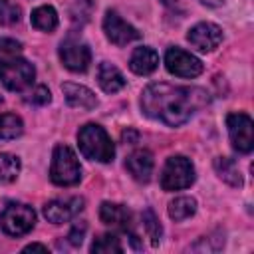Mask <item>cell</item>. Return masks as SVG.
I'll return each instance as SVG.
<instances>
[{
    "label": "cell",
    "mask_w": 254,
    "mask_h": 254,
    "mask_svg": "<svg viewBox=\"0 0 254 254\" xmlns=\"http://www.w3.org/2000/svg\"><path fill=\"white\" fill-rule=\"evenodd\" d=\"M210 101V95L202 87L149 83L141 93V109L147 117L161 121L169 127L187 123L200 107Z\"/></svg>",
    "instance_id": "cell-1"
},
{
    "label": "cell",
    "mask_w": 254,
    "mask_h": 254,
    "mask_svg": "<svg viewBox=\"0 0 254 254\" xmlns=\"http://www.w3.org/2000/svg\"><path fill=\"white\" fill-rule=\"evenodd\" d=\"M77 145L79 151L85 159L89 161H99V163H109L115 157V147L107 131L95 123H87L79 129L77 133Z\"/></svg>",
    "instance_id": "cell-2"
},
{
    "label": "cell",
    "mask_w": 254,
    "mask_h": 254,
    "mask_svg": "<svg viewBox=\"0 0 254 254\" xmlns=\"http://www.w3.org/2000/svg\"><path fill=\"white\" fill-rule=\"evenodd\" d=\"M50 179L58 187H71V185L79 183L81 165H79L75 153L67 145H56L54 155H52Z\"/></svg>",
    "instance_id": "cell-3"
},
{
    "label": "cell",
    "mask_w": 254,
    "mask_h": 254,
    "mask_svg": "<svg viewBox=\"0 0 254 254\" xmlns=\"http://www.w3.org/2000/svg\"><path fill=\"white\" fill-rule=\"evenodd\" d=\"M194 183V167L183 155H173L167 159L163 173H161V187L163 190H181L189 189Z\"/></svg>",
    "instance_id": "cell-4"
},
{
    "label": "cell",
    "mask_w": 254,
    "mask_h": 254,
    "mask_svg": "<svg viewBox=\"0 0 254 254\" xmlns=\"http://www.w3.org/2000/svg\"><path fill=\"white\" fill-rule=\"evenodd\" d=\"M36 77V69L30 62L22 58L0 60V83L10 91H24L32 85Z\"/></svg>",
    "instance_id": "cell-5"
},
{
    "label": "cell",
    "mask_w": 254,
    "mask_h": 254,
    "mask_svg": "<svg viewBox=\"0 0 254 254\" xmlns=\"http://www.w3.org/2000/svg\"><path fill=\"white\" fill-rule=\"evenodd\" d=\"M36 224V212L32 206L22 202H10L0 212V228L8 236H24Z\"/></svg>",
    "instance_id": "cell-6"
},
{
    "label": "cell",
    "mask_w": 254,
    "mask_h": 254,
    "mask_svg": "<svg viewBox=\"0 0 254 254\" xmlns=\"http://www.w3.org/2000/svg\"><path fill=\"white\" fill-rule=\"evenodd\" d=\"M226 127H228L232 147L238 153H250L252 147H254V123H252L250 115H246L242 111L228 113Z\"/></svg>",
    "instance_id": "cell-7"
},
{
    "label": "cell",
    "mask_w": 254,
    "mask_h": 254,
    "mask_svg": "<svg viewBox=\"0 0 254 254\" xmlns=\"http://www.w3.org/2000/svg\"><path fill=\"white\" fill-rule=\"evenodd\" d=\"M165 65H167L169 73H173L177 77H196L204 69V65L198 58H194L192 54H189L181 48H169L167 50Z\"/></svg>",
    "instance_id": "cell-8"
},
{
    "label": "cell",
    "mask_w": 254,
    "mask_h": 254,
    "mask_svg": "<svg viewBox=\"0 0 254 254\" xmlns=\"http://www.w3.org/2000/svg\"><path fill=\"white\" fill-rule=\"evenodd\" d=\"M60 60L69 71H85L91 64V52L87 44L75 38H65L60 44Z\"/></svg>",
    "instance_id": "cell-9"
},
{
    "label": "cell",
    "mask_w": 254,
    "mask_h": 254,
    "mask_svg": "<svg viewBox=\"0 0 254 254\" xmlns=\"http://www.w3.org/2000/svg\"><path fill=\"white\" fill-rule=\"evenodd\" d=\"M103 32L107 36L109 42H113L115 46H125L133 40H139L141 34L137 32V28H133L131 24H127L115 10H107L105 18H103Z\"/></svg>",
    "instance_id": "cell-10"
},
{
    "label": "cell",
    "mask_w": 254,
    "mask_h": 254,
    "mask_svg": "<svg viewBox=\"0 0 254 254\" xmlns=\"http://www.w3.org/2000/svg\"><path fill=\"white\" fill-rule=\"evenodd\" d=\"M187 40L198 52H212L222 42V28L212 22H200L189 30Z\"/></svg>",
    "instance_id": "cell-11"
},
{
    "label": "cell",
    "mask_w": 254,
    "mask_h": 254,
    "mask_svg": "<svg viewBox=\"0 0 254 254\" xmlns=\"http://www.w3.org/2000/svg\"><path fill=\"white\" fill-rule=\"evenodd\" d=\"M83 204H85V200L81 196L56 198V200H50L44 206V216L54 224H62V222H67V220L75 218L83 210Z\"/></svg>",
    "instance_id": "cell-12"
},
{
    "label": "cell",
    "mask_w": 254,
    "mask_h": 254,
    "mask_svg": "<svg viewBox=\"0 0 254 254\" xmlns=\"http://www.w3.org/2000/svg\"><path fill=\"white\" fill-rule=\"evenodd\" d=\"M153 167H155V161H153V155L145 149H139V151H133L127 161H125V169L129 171V175L139 181V183H149L151 175H153Z\"/></svg>",
    "instance_id": "cell-13"
},
{
    "label": "cell",
    "mask_w": 254,
    "mask_h": 254,
    "mask_svg": "<svg viewBox=\"0 0 254 254\" xmlns=\"http://www.w3.org/2000/svg\"><path fill=\"white\" fill-rule=\"evenodd\" d=\"M62 91L65 95V101L69 107L73 109H93L97 105V97L91 89H87L85 85H79V83H71V81H65L62 85Z\"/></svg>",
    "instance_id": "cell-14"
},
{
    "label": "cell",
    "mask_w": 254,
    "mask_h": 254,
    "mask_svg": "<svg viewBox=\"0 0 254 254\" xmlns=\"http://www.w3.org/2000/svg\"><path fill=\"white\" fill-rule=\"evenodd\" d=\"M99 218L103 224L119 228L123 232H127V228L131 226V210L123 204H117V202H101Z\"/></svg>",
    "instance_id": "cell-15"
},
{
    "label": "cell",
    "mask_w": 254,
    "mask_h": 254,
    "mask_svg": "<svg viewBox=\"0 0 254 254\" xmlns=\"http://www.w3.org/2000/svg\"><path fill=\"white\" fill-rule=\"evenodd\" d=\"M157 65H159V54L149 46L135 48L129 58V67L137 75H149L157 69Z\"/></svg>",
    "instance_id": "cell-16"
},
{
    "label": "cell",
    "mask_w": 254,
    "mask_h": 254,
    "mask_svg": "<svg viewBox=\"0 0 254 254\" xmlns=\"http://www.w3.org/2000/svg\"><path fill=\"white\" fill-rule=\"evenodd\" d=\"M97 83L105 93H117L119 89L125 87V77L123 73L109 62H101L97 67Z\"/></svg>",
    "instance_id": "cell-17"
},
{
    "label": "cell",
    "mask_w": 254,
    "mask_h": 254,
    "mask_svg": "<svg viewBox=\"0 0 254 254\" xmlns=\"http://www.w3.org/2000/svg\"><path fill=\"white\" fill-rule=\"evenodd\" d=\"M30 20H32V26L42 30V32H54L58 28V12L48 4L32 10Z\"/></svg>",
    "instance_id": "cell-18"
},
{
    "label": "cell",
    "mask_w": 254,
    "mask_h": 254,
    "mask_svg": "<svg viewBox=\"0 0 254 254\" xmlns=\"http://www.w3.org/2000/svg\"><path fill=\"white\" fill-rule=\"evenodd\" d=\"M214 169L218 173V177L228 183L230 187H242V175L238 171L236 161H232L230 157H218L214 159Z\"/></svg>",
    "instance_id": "cell-19"
},
{
    "label": "cell",
    "mask_w": 254,
    "mask_h": 254,
    "mask_svg": "<svg viewBox=\"0 0 254 254\" xmlns=\"http://www.w3.org/2000/svg\"><path fill=\"white\" fill-rule=\"evenodd\" d=\"M194 212H196V200L192 196H177L169 204V216L177 222L185 220V218H190Z\"/></svg>",
    "instance_id": "cell-20"
},
{
    "label": "cell",
    "mask_w": 254,
    "mask_h": 254,
    "mask_svg": "<svg viewBox=\"0 0 254 254\" xmlns=\"http://www.w3.org/2000/svg\"><path fill=\"white\" fill-rule=\"evenodd\" d=\"M24 131V123L16 113H0V139H16Z\"/></svg>",
    "instance_id": "cell-21"
},
{
    "label": "cell",
    "mask_w": 254,
    "mask_h": 254,
    "mask_svg": "<svg viewBox=\"0 0 254 254\" xmlns=\"http://www.w3.org/2000/svg\"><path fill=\"white\" fill-rule=\"evenodd\" d=\"M20 173V159L8 153H0V181L10 183Z\"/></svg>",
    "instance_id": "cell-22"
},
{
    "label": "cell",
    "mask_w": 254,
    "mask_h": 254,
    "mask_svg": "<svg viewBox=\"0 0 254 254\" xmlns=\"http://www.w3.org/2000/svg\"><path fill=\"white\" fill-rule=\"evenodd\" d=\"M22 18V8L12 0H0V26H14Z\"/></svg>",
    "instance_id": "cell-23"
},
{
    "label": "cell",
    "mask_w": 254,
    "mask_h": 254,
    "mask_svg": "<svg viewBox=\"0 0 254 254\" xmlns=\"http://www.w3.org/2000/svg\"><path fill=\"white\" fill-rule=\"evenodd\" d=\"M91 252H97V254H111V252H123L121 244H119V238L115 234H103L99 238L93 240L91 244Z\"/></svg>",
    "instance_id": "cell-24"
},
{
    "label": "cell",
    "mask_w": 254,
    "mask_h": 254,
    "mask_svg": "<svg viewBox=\"0 0 254 254\" xmlns=\"http://www.w3.org/2000/svg\"><path fill=\"white\" fill-rule=\"evenodd\" d=\"M93 0H75L71 4V10H69V16L75 24H85L89 18H91V12H93Z\"/></svg>",
    "instance_id": "cell-25"
},
{
    "label": "cell",
    "mask_w": 254,
    "mask_h": 254,
    "mask_svg": "<svg viewBox=\"0 0 254 254\" xmlns=\"http://www.w3.org/2000/svg\"><path fill=\"white\" fill-rule=\"evenodd\" d=\"M143 226H145V230H147V234H149V238H151V244L157 246L159 240H161L163 228H161V224H159V220H157V216H155V212H153L151 208H147V210L143 212Z\"/></svg>",
    "instance_id": "cell-26"
},
{
    "label": "cell",
    "mask_w": 254,
    "mask_h": 254,
    "mask_svg": "<svg viewBox=\"0 0 254 254\" xmlns=\"http://www.w3.org/2000/svg\"><path fill=\"white\" fill-rule=\"evenodd\" d=\"M50 99H52V95H50V89L46 85H36L32 91L26 93V101L34 103V105H46Z\"/></svg>",
    "instance_id": "cell-27"
},
{
    "label": "cell",
    "mask_w": 254,
    "mask_h": 254,
    "mask_svg": "<svg viewBox=\"0 0 254 254\" xmlns=\"http://www.w3.org/2000/svg\"><path fill=\"white\" fill-rule=\"evenodd\" d=\"M85 222H75L73 226H71V230H69V234H67V240H69V244H73V246H79L81 242H83V234H85Z\"/></svg>",
    "instance_id": "cell-28"
},
{
    "label": "cell",
    "mask_w": 254,
    "mask_h": 254,
    "mask_svg": "<svg viewBox=\"0 0 254 254\" xmlns=\"http://www.w3.org/2000/svg\"><path fill=\"white\" fill-rule=\"evenodd\" d=\"M22 50V44L20 42H16V40H12V38H0V52H4V54H16V52H20Z\"/></svg>",
    "instance_id": "cell-29"
},
{
    "label": "cell",
    "mask_w": 254,
    "mask_h": 254,
    "mask_svg": "<svg viewBox=\"0 0 254 254\" xmlns=\"http://www.w3.org/2000/svg\"><path fill=\"white\" fill-rule=\"evenodd\" d=\"M32 250H40V252H48V246H44V244H38V242H34V244H28V246L24 248V252H32Z\"/></svg>",
    "instance_id": "cell-30"
},
{
    "label": "cell",
    "mask_w": 254,
    "mask_h": 254,
    "mask_svg": "<svg viewBox=\"0 0 254 254\" xmlns=\"http://www.w3.org/2000/svg\"><path fill=\"white\" fill-rule=\"evenodd\" d=\"M198 2H202V4H206V6H220L224 0H198Z\"/></svg>",
    "instance_id": "cell-31"
},
{
    "label": "cell",
    "mask_w": 254,
    "mask_h": 254,
    "mask_svg": "<svg viewBox=\"0 0 254 254\" xmlns=\"http://www.w3.org/2000/svg\"><path fill=\"white\" fill-rule=\"evenodd\" d=\"M129 139H137V133H131V131L127 133V131H125V133H123V141H129Z\"/></svg>",
    "instance_id": "cell-32"
},
{
    "label": "cell",
    "mask_w": 254,
    "mask_h": 254,
    "mask_svg": "<svg viewBox=\"0 0 254 254\" xmlns=\"http://www.w3.org/2000/svg\"><path fill=\"white\" fill-rule=\"evenodd\" d=\"M0 103H2V95H0Z\"/></svg>",
    "instance_id": "cell-33"
}]
</instances>
